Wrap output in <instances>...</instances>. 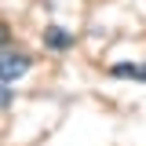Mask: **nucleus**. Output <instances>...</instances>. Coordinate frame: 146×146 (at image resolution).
I'll use <instances>...</instances> for the list:
<instances>
[{
	"mask_svg": "<svg viewBox=\"0 0 146 146\" xmlns=\"http://www.w3.org/2000/svg\"><path fill=\"white\" fill-rule=\"evenodd\" d=\"M29 66H33V58H29L26 51L4 48V51H0V84H11V80H18V77H26Z\"/></svg>",
	"mask_w": 146,
	"mask_h": 146,
	"instance_id": "nucleus-1",
	"label": "nucleus"
},
{
	"mask_svg": "<svg viewBox=\"0 0 146 146\" xmlns=\"http://www.w3.org/2000/svg\"><path fill=\"white\" fill-rule=\"evenodd\" d=\"M7 44H11V33H7V26H4V22H0V51H4V48H7Z\"/></svg>",
	"mask_w": 146,
	"mask_h": 146,
	"instance_id": "nucleus-5",
	"label": "nucleus"
},
{
	"mask_svg": "<svg viewBox=\"0 0 146 146\" xmlns=\"http://www.w3.org/2000/svg\"><path fill=\"white\" fill-rule=\"evenodd\" d=\"M11 106V91H7V84H0V110Z\"/></svg>",
	"mask_w": 146,
	"mask_h": 146,
	"instance_id": "nucleus-4",
	"label": "nucleus"
},
{
	"mask_svg": "<svg viewBox=\"0 0 146 146\" xmlns=\"http://www.w3.org/2000/svg\"><path fill=\"white\" fill-rule=\"evenodd\" d=\"M110 77H117V80H146V62H117V66H110Z\"/></svg>",
	"mask_w": 146,
	"mask_h": 146,
	"instance_id": "nucleus-3",
	"label": "nucleus"
},
{
	"mask_svg": "<svg viewBox=\"0 0 146 146\" xmlns=\"http://www.w3.org/2000/svg\"><path fill=\"white\" fill-rule=\"evenodd\" d=\"M44 44H48L51 51H70L73 48V33H66L62 26H48V29H44Z\"/></svg>",
	"mask_w": 146,
	"mask_h": 146,
	"instance_id": "nucleus-2",
	"label": "nucleus"
}]
</instances>
